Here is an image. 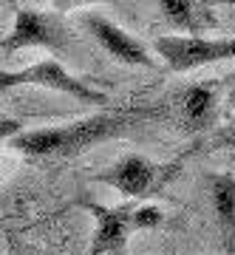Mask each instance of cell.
Listing matches in <instances>:
<instances>
[{
	"label": "cell",
	"instance_id": "1",
	"mask_svg": "<svg viewBox=\"0 0 235 255\" xmlns=\"http://www.w3.org/2000/svg\"><path fill=\"white\" fill-rule=\"evenodd\" d=\"M164 111L153 105H133V108H108L91 117L74 119L68 125L54 128H26L20 136L9 142V150L28 159H74L91 147L102 145L114 136H122L150 119H162Z\"/></svg>",
	"mask_w": 235,
	"mask_h": 255
},
{
	"label": "cell",
	"instance_id": "2",
	"mask_svg": "<svg viewBox=\"0 0 235 255\" xmlns=\"http://www.w3.org/2000/svg\"><path fill=\"white\" fill-rule=\"evenodd\" d=\"M94 219V238L85 255H127V238L164 224V210L153 201H122L117 207L80 201Z\"/></svg>",
	"mask_w": 235,
	"mask_h": 255
},
{
	"label": "cell",
	"instance_id": "3",
	"mask_svg": "<svg viewBox=\"0 0 235 255\" xmlns=\"http://www.w3.org/2000/svg\"><path fill=\"white\" fill-rule=\"evenodd\" d=\"M184 159L176 162H153L142 153H127L122 159L91 176V182H100L111 190H117L125 201H147L159 196L167 187V182H173L181 170Z\"/></svg>",
	"mask_w": 235,
	"mask_h": 255
},
{
	"label": "cell",
	"instance_id": "4",
	"mask_svg": "<svg viewBox=\"0 0 235 255\" xmlns=\"http://www.w3.org/2000/svg\"><path fill=\"white\" fill-rule=\"evenodd\" d=\"M23 48H45L51 54L68 57L74 51V34L60 14L43 6H17L14 23L0 40L3 54H14Z\"/></svg>",
	"mask_w": 235,
	"mask_h": 255
},
{
	"label": "cell",
	"instance_id": "5",
	"mask_svg": "<svg viewBox=\"0 0 235 255\" xmlns=\"http://www.w3.org/2000/svg\"><path fill=\"white\" fill-rule=\"evenodd\" d=\"M156 57L173 74H187L204 65L235 60V37H176L164 34L153 40Z\"/></svg>",
	"mask_w": 235,
	"mask_h": 255
},
{
	"label": "cell",
	"instance_id": "6",
	"mask_svg": "<svg viewBox=\"0 0 235 255\" xmlns=\"http://www.w3.org/2000/svg\"><path fill=\"white\" fill-rule=\"evenodd\" d=\"M20 85L65 94V97H71L77 102H85V105H105L108 102V94L97 91L85 80L74 77L57 60H40V63H31L26 68H17V71H3V77H0V94L9 91V88H20Z\"/></svg>",
	"mask_w": 235,
	"mask_h": 255
},
{
	"label": "cell",
	"instance_id": "7",
	"mask_svg": "<svg viewBox=\"0 0 235 255\" xmlns=\"http://www.w3.org/2000/svg\"><path fill=\"white\" fill-rule=\"evenodd\" d=\"M82 31L97 43V46L111 54L117 63L133 65V68H156L153 54L147 51V46L136 34H130L127 28H122L119 23H114L111 17L100 14V11H82L80 14Z\"/></svg>",
	"mask_w": 235,
	"mask_h": 255
},
{
	"label": "cell",
	"instance_id": "8",
	"mask_svg": "<svg viewBox=\"0 0 235 255\" xmlns=\"http://www.w3.org/2000/svg\"><path fill=\"white\" fill-rule=\"evenodd\" d=\"M176 111H179V122L187 133H199L216 125L221 117V85L218 80H204L196 85H184L173 97Z\"/></svg>",
	"mask_w": 235,
	"mask_h": 255
},
{
	"label": "cell",
	"instance_id": "9",
	"mask_svg": "<svg viewBox=\"0 0 235 255\" xmlns=\"http://www.w3.org/2000/svg\"><path fill=\"white\" fill-rule=\"evenodd\" d=\"M156 9L176 37H207V31L221 26L216 6L207 0H159Z\"/></svg>",
	"mask_w": 235,
	"mask_h": 255
},
{
	"label": "cell",
	"instance_id": "10",
	"mask_svg": "<svg viewBox=\"0 0 235 255\" xmlns=\"http://www.w3.org/2000/svg\"><path fill=\"white\" fill-rule=\"evenodd\" d=\"M207 190L216 213L221 247L227 255H235V173H210Z\"/></svg>",
	"mask_w": 235,
	"mask_h": 255
},
{
	"label": "cell",
	"instance_id": "11",
	"mask_svg": "<svg viewBox=\"0 0 235 255\" xmlns=\"http://www.w3.org/2000/svg\"><path fill=\"white\" fill-rule=\"evenodd\" d=\"M26 130V125L20 122V119H14V117H9V114H3L0 111V145H9L14 136H20Z\"/></svg>",
	"mask_w": 235,
	"mask_h": 255
},
{
	"label": "cell",
	"instance_id": "12",
	"mask_svg": "<svg viewBox=\"0 0 235 255\" xmlns=\"http://www.w3.org/2000/svg\"><path fill=\"white\" fill-rule=\"evenodd\" d=\"M6 255H40L37 250H31V247H26L23 241H17L14 236H9V253Z\"/></svg>",
	"mask_w": 235,
	"mask_h": 255
},
{
	"label": "cell",
	"instance_id": "13",
	"mask_svg": "<svg viewBox=\"0 0 235 255\" xmlns=\"http://www.w3.org/2000/svg\"><path fill=\"white\" fill-rule=\"evenodd\" d=\"M224 111H227V114H235V74L230 77V85H227V94H224Z\"/></svg>",
	"mask_w": 235,
	"mask_h": 255
},
{
	"label": "cell",
	"instance_id": "14",
	"mask_svg": "<svg viewBox=\"0 0 235 255\" xmlns=\"http://www.w3.org/2000/svg\"><path fill=\"white\" fill-rule=\"evenodd\" d=\"M0 77H3V68H0Z\"/></svg>",
	"mask_w": 235,
	"mask_h": 255
}]
</instances>
